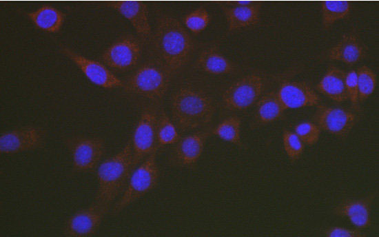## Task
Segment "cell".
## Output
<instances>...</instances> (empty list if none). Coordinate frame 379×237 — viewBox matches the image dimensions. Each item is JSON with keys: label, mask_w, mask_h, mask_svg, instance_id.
Here are the masks:
<instances>
[{"label": "cell", "mask_w": 379, "mask_h": 237, "mask_svg": "<svg viewBox=\"0 0 379 237\" xmlns=\"http://www.w3.org/2000/svg\"><path fill=\"white\" fill-rule=\"evenodd\" d=\"M154 48L158 61L172 76L190 60L194 43L189 32L175 17H161L154 32Z\"/></svg>", "instance_id": "6da1fadb"}, {"label": "cell", "mask_w": 379, "mask_h": 237, "mask_svg": "<svg viewBox=\"0 0 379 237\" xmlns=\"http://www.w3.org/2000/svg\"><path fill=\"white\" fill-rule=\"evenodd\" d=\"M214 112L212 98L202 90L183 86L172 94V121L181 131L193 130L207 125L212 121Z\"/></svg>", "instance_id": "7a4b0ae2"}, {"label": "cell", "mask_w": 379, "mask_h": 237, "mask_svg": "<svg viewBox=\"0 0 379 237\" xmlns=\"http://www.w3.org/2000/svg\"><path fill=\"white\" fill-rule=\"evenodd\" d=\"M133 170V156L130 139L119 152L99 165L95 203L107 212L125 186Z\"/></svg>", "instance_id": "3957f363"}, {"label": "cell", "mask_w": 379, "mask_h": 237, "mask_svg": "<svg viewBox=\"0 0 379 237\" xmlns=\"http://www.w3.org/2000/svg\"><path fill=\"white\" fill-rule=\"evenodd\" d=\"M157 151L153 152L132 171L120 198L113 206L116 214L152 191L158 184L159 169L156 163Z\"/></svg>", "instance_id": "277c9868"}, {"label": "cell", "mask_w": 379, "mask_h": 237, "mask_svg": "<svg viewBox=\"0 0 379 237\" xmlns=\"http://www.w3.org/2000/svg\"><path fill=\"white\" fill-rule=\"evenodd\" d=\"M170 78V75L158 61L148 62L138 68L123 87L129 93L158 100L167 91Z\"/></svg>", "instance_id": "5b68a950"}, {"label": "cell", "mask_w": 379, "mask_h": 237, "mask_svg": "<svg viewBox=\"0 0 379 237\" xmlns=\"http://www.w3.org/2000/svg\"><path fill=\"white\" fill-rule=\"evenodd\" d=\"M159 111L148 105L142 111L131 141L134 169L153 152L158 150L156 128Z\"/></svg>", "instance_id": "8992f818"}, {"label": "cell", "mask_w": 379, "mask_h": 237, "mask_svg": "<svg viewBox=\"0 0 379 237\" xmlns=\"http://www.w3.org/2000/svg\"><path fill=\"white\" fill-rule=\"evenodd\" d=\"M264 87L265 82L260 75L247 74L225 90L222 96L223 106L232 111L246 110L260 99Z\"/></svg>", "instance_id": "52a82bcc"}, {"label": "cell", "mask_w": 379, "mask_h": 237, "mask_svg": "<svg viewBox=\"0 0 379 237\" xmlns=\"http://www.w3.org/2000/svg\"><path fill=\"white\" fill-rule=\"evenodd\" d=\"M72 166L78 172L93 170L100 163L104 152L103 138L94 136H78L68 141Z\"/></svg>", "instance_id": "ba28073f"}, {"label": "cell", "mask_w": 379, "mask_h": 237, "mask_svg": "<svg viewBox=\"0 0 379 237\" xmlns=\"http://www.w3.org/2000/svg\"><path fill=\"white\" fill-rule=\"evenodd\" d=\"M141 54V45L132 35H125L113 42L103 53L105 65L115 70H127L134 67Z\"/></svg>", "instance_id": "9c48e42d"}, {"label": "cell", "mask_w": 379, "mask_h": 237, "mask_svg": "<svg viewBox=\"0 0 379 237\" xmlns=\"http://www.w3.org/2000/svg\"><path fill=\"white\" fill-rule=\"evenodd\" d=\"M45 141V132L28 125L3 132L0 136L1 154H13L41 147Z\"/></svg>", "instance_id": "30bf717a"}, {"label": "cell", "mask_w": 379, "mask_h": 237, "mask_svg": "<svg viewBox=\"0 0 379 237\" xmlns=\"http://www.w3.org/2000/svg\"><path fill=\"white\" fill-rule=\"evenodd\" d=\"M61 51L94 84L104 89H114L124 86V83L114 75L105 65L88 59L68 48H62Z\"/></svg>", "instance_id": "8fae6325"}, {"label": "cell", "mask_w": 379, "mask_h": 237, "mask_svg": "<svg viewBox=\"0 0 379 237\" xmlns=\"http://www.w3.org/2000/svg\"><path fill=\"white\" fill-rule=\"evenodd\" d=\"M107 212L94 203L72 215L66 221L63 234L68 237H86L94 234L99 229Z\"/></svg>", "instance_id": "7c38bea8"}, {"label": "cell", "mask_w": 379, "mask_h": 237, "mask_svg": "<svg viewBox=\"0 0 379 237\" xmlns=\"http://www.w3.org/2000/svg\"><path fill=\"white\" fill-rule=\"evenodd\" d=\"M314 121L320 129L337 136L345 137L354 127L356 115L341 108L319 105Z\"/></svg>", "instance_id": "4fadbf2b"}, {"label": "cell", "mask_w": 379, "mask_h": 237, "mask_svg": "<svg viewBox=\"0 0 379 237\" xmlns=\"http://www.w3.org/2000/svg\"><path fill=\"white\" fill-rule=\"evenodd\" d=\"M209 135V132L201 131L180 138L172 154L173 163L181 167L194 166L202 155Z\"/></svg>", "instance_id": "5bb4252c"}, {"label": "cell", "mask_w": 379, "mask_h": 237, "mask_svg": "<svg viewBox=\"0 0 379 237\" xmlns=\"http://www.w3.org/2000/svg\"><path fill=\"white\" fill-rule=\"evenodd\" d=\"M276 94L285 110L318 106L320 103L319 96L305 82L285 81Z\"/></svg>", "instance_id": "9a60e30c"}, {"label": "cell", "mask_w": 379, "mask_h": 237, "mask_svg": "<svg viewBox=\"0 0 379 237\" xmlns=\"http://www.w3.org/2000/svg\"><path fill=\"white\" fill-rule=\"evenodd\" d=\"M107 5L126 18L143 39L150 38L151 26L145 3L136 1H111Z\"/></svg>", "instance_id": "2e32d148"}, {"label": "cell", "mask_w": 379, "mask_h": 237, "mask_svg": "<svg viewBox=\"0 0 379 237\" xmlns=\"http://www.w3.org/2000/svg\"><path fill=\"white\" fill-rule=\"evenodd\" d=\"M374 198L373 195H370L345 200L334 209V212L338 216L347 218L357 227L367 229L371 226L370 207Z\"/></svg>", "instance_id": "e0dca14e"}, {"label": "cell", "mask_w": 379, "mask_h": 237, "mask_svg": "<svg viewBox=\"0 0 379 237\" xmlns=\"http://www.w3.org/2000/svg\"><path fill=\"white\" fill-rule=\"evenodd\" d=\"M259 3L239 2L230 6H224L223 10L229 31L255 25L260 21Z\"/></svg>", "instance_id": "ac0fdd59"}, {"label": "cell", "mask_w": 379, "mask_h": 237, "mask_svg": "<svg viewBox=\"0 0 379 237\" xmlns=\"http://www.w3.org/2000/svg\"><path fill=\"white\" fill-rule=\"evenodd\" d=\"M345 76V72L337 66L331 65L318 83L317 90L335 102H344L348 99Z\"/></svg>", "instance_id": "d6986e66"}, {"label": "cell", "mask_w": 379, "mask_h": 237, "mask_svg": "<svg viewBox=\"0 0 379 237\" xmlns=\"http://www.w3.org/2000/svg\"><path fill=\"white\" fill-rule=\"evenodd\" d=\"M196 66L214 75L231 74L236 69L233 63L223 56L216 45L207 47L199 53Z\"/></svg>", "instance_id": "ffe728a7"}, {"label": "cell", "mask_w": 379, "mask_h": 237, "mask_svg": "<svg viewBox=\"0 0 379 237\" xmlns=\"http://www.w3.org/2000/svg\"><path fill=\"white\" fill-rule=\"evenodd\" d=\"M364 56L363 46L356 36L351 33L343 35L328 54L330 60L338 61L349 65L357 63Z\"/></svg>", "instance_id": "44dd1931"}, {"label": "cell", "mask_w": 379, "mask_h": 237, "mask_svg": "<svg viewBox=\"0 0 379 237\" xmlns=\"http://www.w3.org/2000/svg\"><path fill=\"white\" fill-rule=\"evenodd\" d=\"M28 15L37 28L50 33L59 32L65 19L62 12L49 6H43L36 11L29 12Z\"/></svg>", "instance_id": "7402d4cb"}, {"label": "cell", "mask_w": 379, "mask_h": 237, "mask_svg": "<svg viewBox=\"0 0 379 237\" xmlns=\"http://www.w3.org/2000/svg\"><path fill=\"white\" fill-rule=\"evenodd\" d=\"M285 111L277 94L268 92L260 97L256 104V116L259 123H269L279 119Z\"/></svg>", "instance_id": "603a6c76"}, {"label": "cell", "mask_w": 379, "mask_h": 237, "mask_svg": "<svg viewBox=\"0 0 379 237\" xmlns=\"http://www.w3.org/2000/svg\"><path fill=\"white\" fill-rule=\"evenodd\" d=\"M352 0H325L322 2V23L328 28L349 14Z\"/></svg>", "instance_id": "cb8c5ba5"}, {"label": "cell", "mask_w": 379, "mask_h": 237, "mask_svg": "<svg viewBox=\"0 0 379 237\" xmlns=\"http://www.w3.org/2000/svg\"><path fill=\"white\" fill-rule=\"evenodd\" d=\"M240 130V118L237 116H231L215 126L212 133L225 141L240 146L242 145Z\"/></svg>", "instance_id": "d4e9b609"}, {"label": "cell", "mask_w": 379, "mask_h": 237, "mask_svg": "<svg viewBox=\"0 0 379 237\" xmlns=\"http://www.w3.org/2000/svg\"><path fill=\"white\" fill-rule=\"evenodd\" d=\"M180 138L177 127L163 110L158 112L156 128L157 147L175 144Z\"/></svg>", "instance_id": "484cf974"}, {"label": "cell", "mask_w": 379, "mask_h": 237, "mask_svg": "<svg viewBox=\"0 0 379 237\" xmlns=\"http://www.w3.org/2000/svg\"><path fill=\"white\" fill-rule=\"evenodd\" d=\"M358 87V101L363 102L374 92L376 86V75L369 67L362 65L356 71Z\"/></svg>", "instance_id": "4316f807"}, {"label": "cell", "mask_w": 379, "mask_h": 237, "mask_svg": "<svg viewBox=\"0 0 379 237\" xmlns=\"http://www.w3.org/2000/svg\"><path fill=\"white\" fill-rule=\"evenodd\" d=\"M183 21L190 31L197 34L207 28L210 21V16L203 7H199L186 14Z\"/></svg>", "instance_id": "83f0119b"}, {"label": "cell", "mask_w": 379, "mask_h": 237, "mask_svg": "<svg viewBox=\"0 0 379 237\" xmlns=\"http://www.w3.org/2000/svg\"><path fill=\"white\" fill-rule=\"evenodd\" d=\"M283 141L285 151L292 161H296L301 156L304 145L296 133L285 131L283 134Z\"/></svg>", "instance_id": "f1b7e54d"}, {"label": "cell", "mask_w": 379, "mask_h": 237, "mask_svg": "<svg viewBox=\"0 0 379 237\" xmlns=\"http://www.w3.org/2000/svg\"><path fill=\"white\" fill-rule=\"evenodd\" d=\"M294 131L303 143L308 145L316 144L320 134V127L316 124L311 122L298 124L295 126Z\"/></svg>", "instance_id": "f546056e"}, {"label": "cell", "mask_w": 379, "mask_h": 237, "mask_svg": "<svg viewBox=\"0 0 379 237\" xmlns=\"http://www.w3.org/2000/svg\"><path fill=\"white\" fill-rule=\"evenodd\" d=\"M345 87L348 99L354 107L357 106L359 101L356 71L351 70L346 73Z\"/></svg>", "instance_id": "4dcf8cb0"}, {"label": "cell", "mask_w": 379, "mask_h": 237, "mask_svg": "<svg viewBox=\"0 0 379 237\" xmlns=\"http://www.w3.org/2000/svg\"><path fill=\"white\" fill-rule=\"evenodd\" d=\"M325 235L329 237H362L365 236L359 230L349 229L340 227H331L325 230Z\"/></svg>", "instance_id": "1f68e13d"}]
</instances>
